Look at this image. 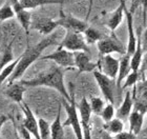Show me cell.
I'll use <instances>...</instances> for the list:
<instances>
[{
    "label": "cell",
    "mask_w": 147,
    "mask_h": 139,
    "mask_svg": "<svg viewBox=\"0 0 147 139\" xmlns=\"http://www.w3.org/2000/svg\"><path fill=\"white\" fill-rule=\"evenodd\" d=\"M57 43H58V34H56V33L55 34L47 35L44 39L39 41L35 45H30L28 43V46H26L25 51L23 52V54L20 55L21 58H20V61L18 62V64L16 66L15 71L11 75V77L9 78L7 84H11L17 80H20L21 77L26 72V70L35 61H37L38 59L41 58V54L43 53V51L47 49L49 46Z\"/></svg>",
    "instance_id": "1"
},
{
    "label": "cell",
    "mask_w": 147,
    "mask_h": 139,
    "mask_svg": "<svg viewBox=\"0 0 147 139\" xmlns=\"http://www.w3.org/2000/svg\"><path fill=\"white\" fill-rule=\"evenodd\" d=\"M20 81L26 87H46L54 89L67 101H69L71 98V95L68 93L64 83V71L60 66L52 68L49 71L43 72L32 79Z\"/></svg>",
    "instance_id": "2"
},
{
    "label": "cell",
    "mask_w": 147,
    "mask_h": 139,
    "mask_svg": "<svg viewBox=\"0 0 147 139\" xmlns=\"http://www.w3.org/2000/svg\"><path fill=\"white\" fill-rule=\"evenodd\" d=\"M71 98L69 101H67L66 99L63 100V105H64L65 112L67 115L66 120L63 123V127H71L77 139H84L81 120H80V116L78 114V108H77L76 101H75V95H74V93H71Z\"/></svg>",
    "instance_id": "3"
},
{
    "label": "cell",
    "mask_w": 147,
    "mask_h": 139,
    "mask_svg": "<svg viewBox=\"0 0 147 139\" xmlns=\"http://www.w3.org/2000/svg\"><path fill=\"white\" fill-rule=\"evenodd\" d=\"M59 47L66 49L71 52H86L89 53L88 44L86 43L84 35L82 33L74 31H66L64 38L59 43Z\"/></svg>",
    "instance_id": "4"
},
{
    "label": "cell",
    "mask_w": 147,
    "mask_h": 139,
    "mask_svg": "<svg viewBox=\"0 0 147 139\" xmlns=\"http://www.w3.org/2000/svg\"><path fill=\"white\" fill-rule=\"evenodd\" d=\"M41 60H51L54 61L56 64L60 68H71L73 70L75 66V57H74V52H71L66 49L59 47L52 54L45 56H41Z\"/></svg>",
    "instance_id": "5"
},
{
    "label": "cell",
    "mask_w": 147,
    "mask_h": 139,
    "mask_svg": "<svg viewBox=\"0 0 147 139\" xmlns=\"http://www.w3.org/2000/svg\"><path fill=\"white\" fill-rule=\"evenodd\" d=\"M94 74V77H95L97 83H98L101 93L104 96L105 100L108 102V103H113L115 104V87H117L116 84V79H111L108 76L104 75L101 71H94L92 72Z\"/></svg>",
    "instance_id": "6"
},
{
    "label": "cell",
    "mask_w": 147,
    "mask_h": 139,
    "mask_svg": "<svg viewBox=\"0 0 147 139\" xmlns=\"http://www.w3.org/2000/svg\"><path fill=\"white\" fill-rule=\"evenodd\" d=\"M57 22L59 26L65 28L66 31H74L82 33V34L88 28V24L86 21H83L71 15H66L63 13V11H60V18L57 19Z\"/></svg>",
    "instance_id": "7"
},
{
    "label": "cell",
    "mask_w": 147,
    "mask_h": 139,
    "mask_svg": "<svg viewBox=\"0 0 147 139\" xmlns=\"http://www.w3.org/2000/svg\"><path fill=\"white\" fill-rule=\"evenodd\" d=\"M80 114V120H81V125L83 130V137L84 139H92V133H90V116L92 112L90 108L89 101L85 97L81 99L78 105Z\"/></svg>",
    "instance_id": "8"
},
{
    "label": "cell",
    "mask_w": 147,
    "mask_h": 139,
    "mask_svg": "<svg viewBox=\"0 0 147 139\" xmlns=\"http://www.w3.org/2000/svg\"><path fill=\"white\" fill-rule=\"evenodd\" d=\"M11 5H12L13 9H14L15 17L19 21L22 28L24 30L28 42V33H30V28H31L32 23L31 13H30L28 9H26L25 7L22 6V4L20 3V0H11Z\"/></svg>",
    "instance_id": "9"
},
{
    "label": "cell",
    "mask_w": 147,
    "mask_h": 139,
    "mask_svg": "<svg viewBox=\"0 0 147 139\" xmlns=\"http://www.w3.org/2000/svg\"><path fill=\"white\" fill-rule=\"evenodd\" d=\"M20 108H21L23 114H24V119L22 121V125L26 129V130L32 134V136H34L35 139H41L39 134V123H38V119H36L34 113L31 110V108L28 105V103L22 102L20 103Z\"/></svg>",
    "instance_id": "10"
},
{
    "label": "cell",
    "mask_w": 147,
    "mask_h": 139,
    "mask_svg": "<svg viewBox=\"0 0 147 139\" xmlns=\"http://www.w3.org/2000/svg\"><path fill=\"white\" fill-rule=\"evenodd\" d=\"M58 26L59 25L57 20H54V19L49 18V17H43V16H39L35 19H32L31 23V28L36 30L42 35L53 34V32Z\"/></svg>",
    "instance_id": "11"
},
{
    "label": "cell",
    "mask_w": 147,
    "mask_h": 139,
    "mask_svg": "<svg viewBox=\"0 0 147 139\" xmlns=\"http://www.w3.org/2000/svg\"><path fill=\"white\" fill-rule=\"evenodd\" d=\"M100 71L104 75L108 76L111 79H117L120 68V60L116 59L111 55H105L99 61Z\"/></svg>",
    "instance_id": "12"
},
{
    "label": "cell",
    "mask_w": 147,
    "mask_h": 139,
    "mask_svg": "<svg viewBox=\"0 0 147 139\" xmlns=\"http://www.w3.org/2000/svg\"><path fill=\"white\" fill-rule=\"evenodd\" d=\"M75 57V66L78 68L79 73H88V72L96 71V68L99 66V62H92L88 53L86 52H74Z\"/></svg>",
    "instance_id": "13"
},
{
    "label": "cell",
    "mask_w": 147,
    "mask_h": 139,
    "mask_svg": "<svg viewBox=\"0 0 147 139\" xmlns=\"http://www.w3.org/2000/svg\"><path fill=\"white\" fill-rule=\"evenodd\" d=\"M97 46L102 56L111 55V53H119L122 56L126 54V49L111 38H102L101 40L97 42Z\"/></svg>",
    "instance_id": "14"
},
{
    "label": "cell",
    "mask_w": 147,
    "mask_h": 139,
    "mask_svg": "<svg viewBox=\"0 0 147 139\" xmlns=\"http://www.w3.org/2000/svg\"><path fill=\"white\" fill-rule=\"evenodd\" d=\"M131 11L125 9L126 21H127V33H128V40H127V47H126V54L131 56L135 53L138 43V36L136 35L135 28H134V18H132Z\"/></svg>",
    "instance_id": "15"
},
{
    "label": "cell",
    "mask_w": 147,
    "mask_h": 139,
    "mask_svg": "<svg viewBox=\"0 0 147 139\" xmlns=\"http://www.w3.org/2000/svg\"><path fill=\"white\" fill-rule=\"evenodd\" d=\"M26 87L22 83L20 80H17L11 84H7V87L5 90V95L15 103H22L23 102V94H24Z\"/></svg>",
    "instance_id": "16"
},
{
    "label": "cell",
    "mask_w": 147,
    "mask_h": 139,
    "mask_svg": "<svg viewBox=\"0 0 147 139\" xmlns=\"http://www.w3.org/2000/svg\"><path fill=\"white\" fill-rule=\"evenodd\" d=\"M131 68H130V55L125 54L122 56V58L120 60V68L119 73H118V77L116 79V84L118 92H122V81L125 80L126 77L130 74Z\"/></svg>",
    "instance_id": "17"
},
{
    "label": "cell",
    "mask_w": 147,
    "mask_h": 139,
    "mask_svg": "<svg viewBox=\"0 0 147 139\" xmlns=\"http://www.w3.org/2000/svg\"><path fill=\"white\" fill-rule=\"evenodd\" d=\"M125 9H126V0H121L120 1L119 6L117 7V9L111 14L107 21V26L111 32L116 31L120 23L122 22L123 16L125 14Z\"/></svg>",
    "instance_id": "18"
},
{
    "label": "cell",
    "mask_w": 147,
    "mask_h": 139,
    "mask_svg": "<svg viewBox=\"0 0 147 139\" xmlns=\"http://www.w3.org/2000/svg\"><path fill=\"white\" fill-rule=\"evenodd\" d=\"M144 115L141 112H138L137 110H132L128 117L129 120V132L134 133L138 136L141 133L143 122H144Z\"/></svg>",
    "instance_id": "19"
},
{
    "label": "cell",
    "mask_w": 147,
    "mask_h": 139,
    "mask_svg": "<svg viewBox=\"0 0 147 139\" xmlns=\"http://www.w3.org/2000/svg\"><path fill=\"white\" fill-rule=\"evenodd\" d=\"M134 108V100L130 91H127L124 97V100L122 102V105L117 110V118L119 119H126L129 117L130 113L132 112Z\"/></svg>",
    "instance_id": "20"
},
{
    "label": "cell",
    "mask_w": 147,
    "mask_h": 139,
    "mask_svg": "<svg viewBox=\"0 0 147 139\" xmlns=\"http://www.w3.org/2000/svg\"><path fill=\"white\" fill-rule=\"evenodd\" d=\"M63 123L61 122V104H59L57 116L51 124V139H63L64 130Z\"/></svg>",
    "instance_id": "21"
},
{
    "label": "cell",
    "mask_w": 147,
    "mask_h": 139,
    "mask_svg": "<svg viewBox=\"0 0 147 139\" xmlns=\"http://www.w3.org/2000/svg\"><path fill=\"white\" fill-rule=\"evenodd\" d=\"M20 3L26 9H36L39 6L49 5V4H60L61 5L60 11H63V4L61 0H20Z\"/></svg>",
    "instance_id": "22"
},
{
    "label": "cell",
    "mask_w": 147,
    "mask_h": 139,
    "mask_svg": "<svg viewBox=\"0 0 147 139\" xmlns=\"http://www.w3.org/2000/svg\"><path fill=\"white\" fill-rule=\"evenodd\" d=\"M142 41L141 37L138 36V43H137V49L135 53L130 56V68L132 72H139L140 66L142 63V59H143V53H142Z\"/></svg>",
    "instance_id": "23"
},
{
    "label": "cell",
    "mask_w": 147,
    "mask_h": 139,
    "mask_svg": "<svg viewBox=\"0 0 147 139\" xmlns=\"http://www.w3.org/2000/svg\"><path fill=\"white\" fill-rule=\"evenodd\" d=\"M103 127H104L105 132L116 135V134H119L121 132H123V130H124V124H123L122 120L119 119V118H113L111 120L105 122Z\"/></svg>",
    "instance_id": "24"
},
{
    "label": "cell",
    "mask_w": 147,
    "mask_h": 139,
    "mask_svg": "<svg viewBox=\"0 0 147 139\" xmlns=\"http://www.w3.org/2000/svg\"><path fill=\"white\" fill-rule=\"evenodd\" d=\"M83 35H84V38H85V41L87 44H94L103 38L101 33L98 30L92 28V26H88L86 28L84 33H83Z\"/></svg>",
    "instance_id": "25"
},
{
    "label": "cell",
    "mask_w": 147,
    "mask_h": 139,
    "mask_svg": "<svg viewBox=\"0 0 147 139\" xmlns=\"http://www.w3.org/2000/svg\"><path fill=\"white\" fill-rule=\"evenodd\" d=\"M20 58H21V56H19L18 58H16L14 61H12L9 64H7L5 68H3L0 71V85L3 83V81H5L6 79H9L11 77V75L14 73L16 66L18 64V62L20 61Z\"/></svg>",
    "instance_id": "26"
},
{
    "label": "cell",
    "mask_w": 147,
    "mask_h": 139,
    "mask_svg": "<svg viewBox=\"0 0 147 139\" xmlns=\"http://www.w3.org/2000/svg\"><path fill=\"white\" fill-rule=\"evenodd\" d=\"M14 55H13V42L6 46L4 52L2 54V57L0 58V71L2 70L3 68H5L6 65L9 64L12 61H14Z\"/></svg>",
    "instance_id": "27"
},
{
    "label": "cell",
    "mask_w": 147,
    "mask_h": 139,
    "mask_svg": "<svg viewBox=\"0 0 147 139\" xmlns=\"http://www.w3.org/2000/svg\"><path fill=\"white\" fill-rule=\"evenodd\" d=\"M39 123V134L41 139H51V124L43 118L38 119Z\"/></svg>",
    "instance_id": "28"
},
{
    "label": "cell",
    "mask_w": 147,
    "mask_h": 139,
    "mask_svg": "<svg viewBox=\"0 0 147 139\" xmlns=\"http://www.w3.org/2000/svg\"><path fill=\"white\" fill-rule=\"evenodd\" d=\"M89 104H90V108H92V112L96 115H100L104 108L105 104L104 101L102 100L100 97H92L90 98V101H89Z\"/></svg>",
    "instance_id": "29"
},
{
    "label": "cell",
    "mask_w": 147,
    "mask_h": 139,
    "mask_svg": "<svg viewBox=\"0 0 147 139\" xmlns=\"http://www.w3.org/2000/svg\"><path fill=\"white\" fill-rule=\"evenodd\" d=\"M15 17V13L13 9L12 5L6 3L0 7V21H5L9 19H12Z\"/></svg>",
    "instance_id": "30"
},
{
    "label": "cell",
    "mask_w": 147,
    "mask_h": 139,
    "mask_svg": "<svg viewBox=\"0 0 147 139\" xmlns=\"http://www.w3.org/2000/svg\"><path fill=\"white\" fill-rule=\"evenodd\" d=\"M113 115H115V108H113V103H107L105 105L102 113L100 114V116L102 117V119L104 120V122H107V121L111 120L113 118Z\"/></svg>",
    "instance_id": "31"
},
{
    "label": "cell",
    "mask_w": 147,
    "mask_h": 139,
    "mask_svg": "<svg viewBox=\"0 0 147 139\" xmlns=\"http://www.w3.org/2000/svg\"><path fill=\"white\" fill-rule=\"evenodd\" d=\"M139 76H140L139 72H132V71L130 72V74L126 77L125 82H124V84H123L122 91L125 90V89H127V87H129L135 85V84L137 83V81L139 80Z\"/></svg>",
    "instance_id": "32"
},
{
    "label": "cell",
    "mask_w": 147,
    "mask_h": 139,
    "mask_svg": "<svg viewBox=\"0 0 147 139\" xmlns=\"http://www.w3.org/2000/svg\"><path fill=\"white\" fill-rule=\"evenodd\" d=\"M115 139H137V135H135L131 132H121L119 134H116L113 136Z\"/></svg>",
    "instance_id": "33"
},
{
    "label": "cell",
    "mask_w": 147,
    "mask_h": 139,
    "mask_svg": "<svg viewBox=\"0 0 147 139\" xmlns=\"http://www.w3.org/2000/svg\"><path fill=\"white\" fill-rule=\"evenodd\" d=\"M18 130H19V132H20V134H21V136L23 137V139H32L31 138L32 134L22 125V123H21V125H20V127H18Z\"/></svg>",
    "instance_id": "34"
},
{
    "label": "cell",
    "mask_w": 147,
    "mask_h": 139,
    "mask_svg": "<svg viewBox=\"0 0 147 139\" xmlns=\"http://www.w3.org/2000/svg\"><path fill=\"white\" fill-rule=\"evenodd\" d=\"M138 2H140V4L143 7V20L144 23H146V18H147V0H137Z\"/></svg>",
    "instance_id": "35"
},
{
    "label": "cell",
    "mask_w": 147,
    "mask_h": 139,
    "mask_svg": "<svg viewBox=\"0 0 147 139\" xmlns=\"http://www.w3.org/2000/svg\"><path fill=\"white\" fill-rule=\"evenodd\" d=\"M141 41H142V49L147 51V28L144 31L143 35H142Z\"/></svg>",
    "instance_id": "36"
},
{
    "label": "cell",
    "mask_w": 147,
    "mask_h": 139,
    "mask_svg": "<svg viewBox=\"0 0 147 139\" xmlns=\"http://www.w3.org/2000/svg\"><path fill=\"white\" fill-rule=\"evenodd\" d=\"M92 4H94V0H89V4H88V9H87V13H86V20L89 18L90 16V13H92Z\"/></svg>",
    "instance_id": "37"
},
{
    "label": "cell",
    "mask_w": 147,
    "mask_h": 139,
    "mask_svg": "<svg viewBox=\"0 0 147 139\" xmlns=\"http://www.w3.org/2000/svg\"><path fill=\"white\" fill-rule=\"evenodd\" d=\"M7 120H9V118L6 117L5 115H0V131H1V127H3V124L5 123Z\"/></svg>",
    "instance_id": "38"
},
{
    "label": "cell",
    "mask_w": 147,
    "mask_h": 139,
    "mask_svg": "<svg viewBox=\"0 0 147 139\" xmlns=\"http://www.w3.org/2000/svg\"><path fill=\"white\" fill-rule=\"evenodd\" d=\"M142 63H143V68L144 71H147V51L143 55V59H142Z\"/></svg>",
    "instance_id": "39"
},
{
    "label": "cell",
    "mask_w": 147,
    "mask_h": 139,
    "mask_svg": "<svg viewBox=\"0 0 147 139\" xmlns=\"http://www.w3.org/2000/svg\"><path fill=\"white\" fill-rule=\"evenodd\" d=\"M137 139H147V129L143 132L141 131V133L139 134V137L137 136Z\"/></svg>",
    "instance_id": "40"
},
{
    "label": "cell",
    "mask_w": 147,
    "mask_h": 139,
    "mask_svg": "<svg viewBox=\"0 0 147 139\" xmlns=\"http://www.w3.org/2000/svg\"><path fill=\"white\" fill-rule=\"evenodd\" d=\"M102 139H115V138L110 136L109 133H107V132H104V133L102 134Z\"/></svg>",
    "instance_id": "41"
},
{
    "label": "cell",
    "mask_w": 147,
    "mask_h": 139,
    "mask_svg": "<svg viewBox=\"0 0 147 139\" xmlns=\"http://www.w3.org/2000/svg\"><path fill=\"white\" fill-rule=\"evenodd\" d=\"M143 87H144L145 90H147V79H145L144 82H143Z\"/></svg>",
    "instance_id": "42"
},
{
    "label": "cell",
    "mask_w": 147,
    "mask_h": 139,
    "mask_svg": "<svg viewBox=\"0 0 147 139\" xmlns=\"http://www.w3.org/2000/svg\"><path fill=\"white\" fill-rule=\"evenodd\" d=\"M16 139H19V137H18V133H17V130H16Z\"/></svg>",
    "instance_id": "43"
},
{
    "label": "cell",
    "mask_w": 147,
    "mask_h": 139,
    "mask_svg": "<svg viewBox=\"0 0 147 139\" xmlns=\"http://www.w3.org/2000/svg\"><path fill=\"white\" fill-rule=\"evenodd\" d=\"M61 1H62V4H63V3H64V0H61Z\"/></svg>",
    "instance_id": "44"
}]
</instances>
